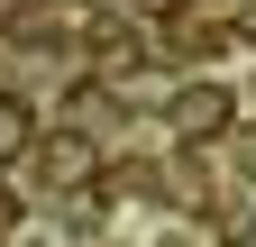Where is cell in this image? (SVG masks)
Wrapping results in <instances>:
<instances>
[{"instance_id": "cell-1", "label": "cell", "mask_w": 256, "mask_h": 247, "mask_svg": "<svg viewBox=\"0 0 256 247\" xmlns=\"http://www.w3.org/2000/svg\"><path fill=\"white\" fill-rule=\"evenodd\" d=\"M174 119H183V128H192V138H210V128H220V119H229V101H220V92L202 82V92H183V110H174Z\"/></svg>"}, {"instance_id": "cell-2", "label": "cell", "mask_w": 256, "mask_h": 247, "mask_svg": "<svg viewBox=\"0 0 256 247\" xmlns=\"http://www.w3.org/2000/svg\"><path fill=\"white\" fill-rule=\"evenodd\" d=\"M18 128H28V110H18V101H0V156H18Z\"/></svg>"}]
</instances>
